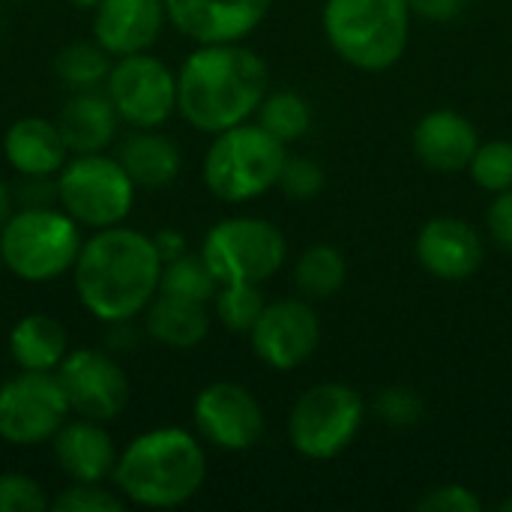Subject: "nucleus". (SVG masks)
<instances>
[{
  "label": "nucleus",
  "mask_w": 512,
  "mask_h": 512,
  "mask_svg": "<svg viewBox=\"0 0 512 512\" xmlns=\"http://www.w3.org/2000/svg\"><path fill=\"white\" fill-rule=\"evenodd\" d=\"M57 204L78 222L93 231L123 225L135 204V180L126 174L117 156L102 153H75L57 171Z\"/></svg>",
  "instance_id": "obj_7"
},
{
  "label": "nucleus",
  "mask_w": 512,
  "mask_h": 512,
  "mask_svg": "<svg viewBox=\"0 0 512 512\" xmlns=\"http://www.w3.org/2000/svg\"><path fill=\"white\" fill-rule=\"evenodd\" d=\"M288 150L279 138H273L258 123H240L219 135L204 156V183L225 204H243L261 198L273 186H279L282 165Z\"/></svg>",
  "instance_id": "obj_6"
},
{
  "label": "nucleus",
  "mask_w": 512,
  "mask_h": 512,
  "mask_svg": "<svg viewBox=\"0 0 512 512\" xmlns=\"http://www.w3.org/2000/svg\"><path fill=\"white\" fill-rule=\"evenodd\" d=\"M159 291L162 294H174L183 300H195V303H213L216 291H219V279L213 276V270L207 267L204 255H189L183 252L180 258L162 264V279H159Z\"/></svg>",
  "instance_id": "obj_28"
},
{
  "label": "nucleus",
  "mask_w": 512,
  "mask_h": 512,
  "mask_svg": "<svg viewBox=\"0 0 512 512\" xmlns=\"http://www.w3.org/2000/svg\"><path fill=\"white\" fill-rule=\"evenodd\" d=\"M255 114H258V126L267 129L273 138H279L285 147L291 141H300L309 132V126H312V108L294 90L267 93Z\"/></svg>",
  "instance_id": "obj_27"
},
{
  "label": "nucleus",
  "mask_w": 512,
  "mask_h": 512,
  "mask_svg": "<svg viewBox=\"0 0 512 512\" xmlns=\"http://www.w3.org/2000/svg\"><path fill=\"white\" fill-rule=\"evenodd\" d=\"M54 459L72 483H102L114 474L117 447L99 420H66L51 438Z\"/></svg>",
  "instance_id": "obj_19"
},
{
  "label": "nucleus",
  "mask_w": 512,
  "mask_h": 512,
  "mask_svg": "<svg viewBox=\"0 0 512 512\" xmlns=\"http://www.w3.org/2000/svg\"><path fill=\"white\" fill-rule=\"evenodd\" d=\"M414 249H417V261L423 264V270L441 282L471 279L486 258L480 231L459 216L429 219L420 228Z\"/></svg>",
  "instance_id": "obj_16"
},
{
  "label": "nucleus",
  "mask_w": 512,
  "mask_h": 512,
  "mask_svg": "<svg viewBox=\"0 0 512 512\" xmlns=\"http://www.w3.org/2000/svg\"><path fill=\"white\" fill-rule=\"evenodd\" d=\"M411 18L408 0H327L321 12L330 48L363 72H384L402 60Z\"/></svg>",
  "instance_id": "obj_4"
},
{
  "label": "nucleus",
  "mask_w": 512,
  "mask_h": 512,
  "mask_svg": "<svg viewBox=\"0 0 512 512\" xmlns=\"http://www.w3.org/2000/svg\"><path fill=\"white\" fill-rule=\"evenodd\" d=\"M267 93V63L240 42L198 45L177 72V111L207 135L246 123Z\"/></svg>",
  "instance_id": "obj_2"
},
{
  "label": "nucleus",
  "mask_w": 512,
  "mask_h": 512,
  "mask_svg": "<svg viewBox=\"0 0 512 512\" xmlns=\"http://www.w3.org/2000/svg\"><path fill=\"white\" fill-rule=\"evenodd\" d=\"M51 501L45 489L27 474H0V512H45Z\"/></svg>",
  "instance_id": "obj_33"
},
{
  "label": "nucleus",
  "mask_w": 512,
  "mask_h": 512,
  "mask_svg": "<svg viewBox=\"0 0 512 512\" xmlns=\"http://www.w3.org/2000/svg\"><path fill=\"white\" fill-rule=\"evenodd\" d=\"M417 510L423 512H480L483 501L468 489V486H438L429 495H423L417 501Z\"/></svg>",
  "instance_id": "obj_35"
},
{
  "label": "nucleus",
  "mask_w": 512,
  "mask_h": 512,
  "mask_svg": "<svg viewBox=\"0 0 512 512\" xmlns=\"http://www.w3.org/2000/svg\"><path fill=\"white\" fill-rule=\"evenodd\" d=\"M201 255L219 285L252 282L264 285L273 279L288 255L282 231L258 216H231L216 222L201 246Z\"/></svg>",
  "instance_id": "obj_9"
},
{
  "label": "nucleus",
  "mask_w": 512,
  "mask_h": 512,
  "mask_svg": "<svg viewBox=\"0 0 512 512\" xmlns=\"http://www.w3.org/2000/svg\"><path fill=\"white\" fill-rule=\"evenodd\" d=\"M375 414L381 423L396 426V429H411L423 420L426 405L411 387H387L375 399Z\"/></svg>",
  "instance_id": "obj_32"
},
{
  "label": "nucleus",
  "mask_w": 512,
  "mask_h": 512,
  "mask_svg": "<svg viewBox=\"0 0 512 512\" xmlns=\"http://www.w3.org/2000/svg\"><path fill=\"white\" fill-rule=\"evenodd\" d=\"M255 357L276 369L291 372L303 366L321 345V321L309 300H273L249 330Z\"/></svg>",
  "instance_id": "obj_14"
},
{
  "label": "nucleus",
  "mask_w": 512,
  "mask_h": 512,
  "mask_svg": "<svg viewBox=\"0 0 512 512\" xmlns=\"http://www.w3.org/2000/svg\"><path fill=\"white\" fill-rule=\"evenodd\" d=\"M72 408L57 372L18 369L0 384V441L9 447H39L69 420Z\"/></svg>",
  "instance_id": "obj_10"
},
{
  "label": "nucleus",
  "mask_w": 512,
  "mask_h": 512,
  "mask_svg": "<svg viewBox=\"0 0 512 512\" xmlns=\"http://www.w3.org/2000/svg\"><path fill=\"white\" fill-rule=\"evenodd\" d=\"M468 174L480 189L492 195L512 189V141L495 138V141L480 144L468 165Z\"/></svg>",
  "instance_id": "obj_30"
},
{
  "label": "nucleus",
  "mask_w": 512,
  "mask_h": 512,
  "mask_svg": "<svg viewBox=\"0 0 512 512\" xmlns=\"http://www.w3.org/2000/svg\"><path fill=\"white\" fill-rule=\"evenodd\" d=\"M147 333L165 348H177V351L198 348L210 333L207 303H195L159 291L147 306Z\"/></svg>",
  "instance_id": "obj_24"
},
{
  "label": "nucleus",
  "mask_w": 512,
  "mask_h": 512,
  "mask_svg": "<svg viewBox=\"0 0 512 512\" xmlns=\"http://www.w3.org/2000/svg\"><path fill=\"white\" fill-rule=\"evenodd\" d=\"M60 387L72 414L87 420H117L129 405V378L120 363L96 348H69L57 366Z\"/></svg>",
  "instance_id": "obj_12"
},
{
  "label": "nucleus",
  "mask_w": 512,
  "mask_h": 512,
  "mask_svg": "<svg viewBox=\"0 0 512 512\" xmlns=\"http://www.w3.org/2000/svg\"><path fill=\"white\" fill-rule=\"evenodd\" d=\"M3 270H6V267H3V255H0V273H3Z\"/></svg>",
  "instance_id": "obj_42"
},
{
  "label": "nucleus",
  "mask_w": 512,
  "mask_h": 512,
  "mask_svg": "<svg viewBox=\"0 0 512 512\" xmlns=\"http://www.w3.org/2000/svg\"><path fill=\"white\" fill-rule=\"evenodd\" d=\"M168 21L165 0H99L93 9V39L111 54L147 51Z\"/></svg>",
  "instance_id": "obj_17"
},
{
  "label": "nucleus",
  "mask_w": 512,
  "mask_h": 512,
  "mask_svg": "<svg viewBox=\"0 0 512 512\" xmlns=\"http://www.w3.org/2000/svg\"><path fill=\"white\" fill-rule=\"evenodd\" d=\"M264 306H267L264 291H261V285H252V282L219 285V291L213 297L216 318L231 333H249L255 327V321L261 318Z\"/></svg>",
  "instance_id": "obj_29"
},
{
  "label": "nucleus",
  "mask_w": 512,
  "mask_h": 512,
  "mask_svg": "<svg viewBox=\"0 0 512 512\" xmlns=\"http://www.w3.org/2000/svg\"><path fill=\"white\" fill-rule=\"evenodd\" d=\"M468 0H408L411 12L423 21H453L456 15H462Z\"/></svg>",
  "instance_id": "obj_37"
},
{
  "label": "nucleus",
  "mask_w": 512,
  "mask_h": 512,
  "mask_svg": "<svg viewBox=\"0 0 512 512\" xmlns=\"http://www.w3.org/2000/svg\"><path fill=\"white\" fill-rule=\"evenodd\" d=\"M486 225H489V237L495 240V246L512 252V189L495 195L486 213Z\"/></svg>",
  "instance_id": "obj_36"
},
{
  "label": "nucleus",
  "mask_w": 512,
  "mask_h": 512,
  "mask_svg": "<svg viewBox=\"0 0 512 512\" xmlns=\"http://www.w3.org/2000/svg\"><path fill=\"white\" fill-rule=\"evenodd\" d=\"M273 0H165L168 21L198 45L243 42L270 12Z\"/></svg>",
  "instance_id": "obj_15"
},
{
  "label": "nucleus",
  "mask_w": 512,
  "mask_h": 512,
  "mask_svg": "<svg viewBox=\"0 0 512 512\" xmlns=\"http://www.w3.org/2000/svg\"><path fill=\"white\" fill-rule=\"evenodd\" d=\"M501 510H504V512H512V498H507V501L501 504Z\"/></svg>",
  "instance_id": "obj_41"
},
{
  "label": "nucleus",
  "mask_w": 512,
  "mask_h": 512,
  "mask_svg": "<svg viewBox=\"0 0 512 512\" xmlns=\"http://www.w3.org/2000/svg\"><path fill=\"white\" fill-rule=\"evenodd\" d=\"M3 156L21 177H57L69 162V147L54 120L21 117L3 132Z\"/></svg>",
  "instance_id": "obj_20"
},
{
  "label": "nucleus",
  "mask_w": 512,
  "mask_h": 512,
  "mask_svg": "<svg viewBox=\"0 0 512 512\" xmlns=\"http://www.w3.org/2000/svg\"><path fill=\"white\" fill-rule=\"evenodd\" d=\"M69 354V336L63 324L45 312H33L15 321L9 330V357L27 372H57Z\"/></svg>",
  "instance_id": "obj_23"
},
{
  "label": "nucleus",
  "mask_w": 512,
  "mask_h": 512,
  "mask_svg": "<svg viewBox=\"0 0 512 512\" xmlns=\"http://www.w3.org/2000/svg\"><path fill=\"white\" fill-rule=\"evenodd\" d=\"M477 147H480L477 126L453 108L429 111L414 126V153L432 171L441 174L468 171Z\"/></svg>",
  "instance_id": "obj_18"
},
{
  "label": "nucleus",
  "mask_w": 512,
  "mask_h": 512,
  "mask_svg": "<svg viewBox=\"0 0 512 512\" xmlns=\"http://www.w3.org/2000/svg\"><path fill=\"white\" fill-rule=\"evenodd\" d=\"M102 90L132 129H159L177 111V75L147 51L117 57Z\"/></svg>",
  "instance_id": "obj_11"
},
{
  "label": "nucleus",
  "mask_w": 512,
  "mask_h": 512,
  "mask_svg": "<svg viewBox=\"0 0 512 512\" xmlns=\"http://www.w3.org/2000/svg\"><path fill=\"white\" fill-rule=\"evenodd\" d=\"M57 129L69 147V153H102L114 144L117 138V111L108 99L105 90H75L60 114H57Z\"/></svg>",
  "instance_id": "obj_21"
},
{
  "label": "nucleus",
  "mask_w": 512,
  "mask_h": 512,
  "mask_svg": "<svg viewBox=\"0 0 512 512\" xmlns=\"http://www.w3.org/2000/svg\"><path fill=\"white\" fill-rule=\"evenodd\" d=\"M126 507V498L117 489H102V483H72L51 501L54 512H123Z\"/></svg>",
  "instance_id": "obj_31"
},
{
  "label": "nucleus",
  "mask_w": 512,
  "mask_h": 512,
  "mask_svg": "<svg viewBox=\"0 0 512 512\" xmlns=\"http://www.w3.org/2000/svg\"><path fill=\"white\" fill-rule=\"evenodd\" d=\"M111 480L126 504L174 510L201 492L207 480V456L192 432L159 426L135 435L120 450Z\"/></svg>",
  "instance_id": "obj_3"
},
{
  "label": "nucleus",
  "mask_w": 512,
  "mask_h": 512,
  "mask_svg": "<svg viewBox=\"0 0 512 512\" xmlns=\"http://www.w3.org/2000/svg\"><path fill=\"white\" fill-rule=\"evenodd\" d=\"M54 72L72 93L96 90L105 87V78L111 72V54L99 42H72L57 51Z\"/></svg>",
  "instance_id": "obj_26"
},
{
  "label": "nucleus",
  "mask_w": 512,
  "mask_h": 512,
  "mask_svg": "<svg viewBox=\"0 0 512 512\" xmlns=\"http://www.w3.org/2000/svg\"><path fill=\"white\" fill-rule=\"evenodd\" d=\"M9 216H12V192L0 183V228L9 222Z\"/></svg>",
  "instance_id": "obj_39"
},
{
  "label": "nucleus",
  "mask_w": 512,
  "mask_h": 512,
  "mask_svg": "<svg viewBox=\"0 0 512 512\" xmlns=\"http://www.w3.org/2000/svg\"><path fill=\"white\" fill-rule=\"evenodd\" d=\"M153 243H156V252H159L162 264L180 258V255L186 252V237H183L180 231H174V228L156 231V234H153Z\"/></svg>",
  "instance_id": "obj_38"
},
{
  "label": "nucleus",
  "mask_w": 512,
  "mask_h": 512,
  "mask_svg": "<svg viewBox=\"0 0 512 512\" xmlns=\"http://www.w3.org/2000/svg\"><path fill=\"white\" fill-rule=\"evenodd\" d=\"M117 159L138 189H165L177 180L183 168V156L174 138L156 129H132L120 141Z\"/></svg>",
  "instance_id": "obj_22"
},
{
  "label": "nucleus",
  "mask_w": 512,
  "mask_h": 512,
  "mask_svg": "<svg viewBox=\"0 0 512 512\" xmlns=\"http://www.w3.org/2000/svg\"><path fill=\"white\" fill-rule=\"evenodd\" d=\"M159 279L162 258L153 237L126 225L93 231V237L81 243L72 267L81 306L105 324L138 318L159 294Z\"/></svg>",
  "instance_id": "obj_1"
},
{
  "label": "nucleus",
  "mask_w": 512,
  "mask_h": 512,
  "mask_svg": "<svg viewBox=\"0 0 512 512\" xmlns=\"http://www.w3.org/2000/svg\"><path fill=\"white\" fill-rule=\"evenodd\" d=\"M192 420L198 435L225 453H246L264 438L261 402L252 396V390L234 381L207 384L195 396Z\"/></svg>",
  "instance_id": "obj_13"
},
{
  "label": "nucleus",
  "mask_w": 512,
  "mask_h": 512,
  "mask_svg": "<svg viewBox=\"0 0 512 512\" xmlns=\"http://www.w3.org/2000/svg\"><path fill=\"white\" fill-rule=\"evenodd\" d=\"M363 420L366 402L354 387L339 381L315 384L291 408L288 441L300 456L327 462L354 444Z\"/></svg>",
  "instance_id": "obj_8"
},
{
  "label": "nucleus",
  "mask_w": 512,
  "mask_h": 512,
  "mask_svg": "<svg viewBox=\"0 0 512 512\" xmlns=\"http://www.w3.org/2000/svg\"><path fill=\"white\" fill-rule=\"evenodd\" d=\"M78 222L63 207H21L0 228L3 267L21 282H54L72 273L81 252Z\"/></svg>",
  "instance_id": "obj_5"
},
{
  "label": "nucleus",
  "mask_w": 512,
  "mask_h": 512,
  "mask_svg": "<svg viewBox=\"0 0 512 512\" xmlns=\"http://www.w3.org/2000/svg\"><path fill=\"white\" fill-rule=\"evenodd\" d=\"M72 6H78V9H96V3L99 0H69Z\"/></svg>",
  "instance_id": "obj_40"
},
{
  "label": "nucleus",
  "mask_w": 512,
  "mask_h": 512,
  "mask_svg": "<svg viewBox=\"0 0 512 512\" xmlns=\"http://www.w3.org/2000/svg\"><path fill=\"white\" fill-rule=\"evenodd\" d=\"M279 189L294 201H312L324 189V168L306 156H288L279 174Z\"/></svg>",
  "instance_id": "obj_34"
},
{
  "label": "nucleus",
  "mask_w": 512,
  "mask_h": 512,
  "mask_svg": "<svg viewBox=\"0 0 512 512\" xmlns=\"http://www.w3.org/2000/svg\"><path fill=\"white\" fill-rule=\"evenodd\" d=\"M348 276L345 255L330 243H315L303 249L294 264V285L306 300H330L342 291Z\"/></svg>",
  "instance_id": "obj_25"
}]
</instances>
